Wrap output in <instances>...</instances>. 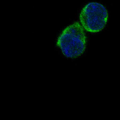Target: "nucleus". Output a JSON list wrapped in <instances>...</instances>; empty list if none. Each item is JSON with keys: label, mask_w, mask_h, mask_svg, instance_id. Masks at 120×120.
I'll list each match as a JSON object with an SVG mask.
<instances>
[{"label": "nucleus", "mask_w": 120, "mask_h": 120, "mask_svg": "<svg viewBox=\"0 0 120 120\" xmlns=\"http://www.w3.org/2000/svg\"><path fill=\"white\" fill-rule=\"evenodd\" d=\"M86 36L79 22L67 27L57 38L56 46L67 58L75 59L83 54L86 48Z\"/></svg>", "instance_id": "1"}, {"label": "nucleus", "mask_w": 120, "mask_h": 120, "mask_svg": "<svg viewBox=\"0 0 120 120\" xmlns=\"http://www.w3.org/2000/svg\"><path fill=\"white\" fill-rule=\"evenodd\" d=\"M108 13L101 4L96 2L88 3L81 12L80 20L82 26L88 32H100L106 24Z\"/></svg>", "instance_id": "2"}]
</instances>
